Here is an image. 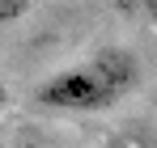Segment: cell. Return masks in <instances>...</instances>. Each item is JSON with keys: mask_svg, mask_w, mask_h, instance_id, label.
Wrapping results in <instances>:
<instances>
[{"mask_svg": "<svg viewBox=\"0 0 157 148\" xmlns=\"http://www.w3.org/2000/svg\"><path fill=\"white\" fill-rule=\"evenodd\" d=\"M140 85V59L128 47H98L81 64H68L38 80L34 102L55 114H98L136 93Z\"/></svg>", "mask_w": 157, "mask_h": 148, "instance_id": "6da1fadb", "label": "cell"}, {"mask_svg": "<svg viewBox=\"0 0 157 148\" xmlns=\"http://www.w3.org/2000/svg\"><path fill=\"white\" fill-rule=\"evenodd\" d=\"M30 9H34V0H0V25H13V21H21Z\"/></svg>", "mask_w": 157, "mask_h": 148, "instance_id": "7a4b0ae2", "label": "cell"}, {"mask_svg": "<svg viewBox=\"0 0 157 148\" xmlns=\"http://www.w3.org/2000/svg\"><path fill=\"white\" fill-rule=\"evenodd\" d=\"M4 106H9V89H4V80H0V114H4Z\"/></svg>", "mask_w": 157, "mask_h": 148, "instance_id": "3957f363", "label": "cell"}, {"mask_svg": "<svg viewBox=\"0 0 157 148\" xmlns=\"http://www.w3.org/2000/svg\"><path fill=\"white\" fill-rule=\"evenodd\" d=\"M128 4H144V0H128Z\"/></svg>", "mask_w": 157, "mask_h": 148, "instance_id": "277c9868", "label": "cell"}]
</instances>
